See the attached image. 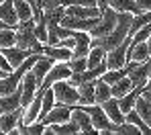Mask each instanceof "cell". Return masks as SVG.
Here are the masks:
<instances>
[{"label": "cell", "mask_w": 151, "mask_h": 135, "mask_svg": "<svg viewBox=\"0 0 151 135\" xmlns=\"http://www.w3.org/2000/svg\"><path fill=\"white\" fill-rule=\"evenodd\" d=\"M131 37H133V43H143V41H147L151 37V23L145 25V27H141L135 35H131Z\"/></svg>", "instance_id": "1f68e13d"}, {"label": "cell", "mask_w": 151, "mask_h": 135, "mask_svg": "<svg viewBox=\"0 0 151 135\" xmlns=\"http://www.w3.org/2000/svg\"><path fill=\"white\" fill-rule=\"evenodd\" d=\"M110 8H114L116 12H133V14L141 12L137 0H110Z\"/></svg>", "instance_id": "7402d4cb"}, {"label": "cell", "mask_w": 151, "mask_h": 135, "mask_svg": "<svg viewBox=\"0 0 151 135\" xmlns=\"http://www.w3.org/2000/svg\"><path fill=\"white\" fill-rule=\"evenodd\" d=\"M145 90H151V76H149V80H147V84H145Z\"/></svg>", "instance_id": "f35d334b"}, {"label": "cell", "mask_w": 151, "mask_h": 135, "mask_svg": "<svg viewBox=\"0 0 151 135\" xmlns=\"http://www.w3.org/2000/svg\"><path fill=\"white\" fill-rule=\"evenodd\" d=\"M110 6V0H98V8L104 10V8H108Z\"/></svg>", "instance_id": "8d00e7d4"}, {"label": "cell", "mask_w": 151, "mask_h": 135, "mask_svg": "<svg viewBox=\"0 0 151 135\" xmlns=\"http://www.w3.org/2000/svg\"><path fill=\"white\" fill-rule=\"evenodd\" d=\"M53 92H55V100L59 105H68V107H76L78 100H80V92H78V86H74L70 80H59L55 82L53 86Z\"/></svg>", "instance_id": "7a4b0ae2"}, {"label": "cell", "mask_w": 151, "mask_h": 135, "mask_svg": "<svg viewBox=\"0 0 151 135\" xmlns=\"http://www.w3.org/2000/svg\"><path fill=\"white\" fill-rule=\"evenodd\" d=\"M102 107L106 110V115L110 117V121H114V123H119V125L127 121V115L123 113V108L119 105V98H116V96H110L106 103H102Z\"/></svg>", "instance_id": "9a60e30c"}, {"label": "cell", "mask_w": 151, "mask_h": 135, "mask_svg": "<svg viewBox=\"0 0 151 135\" xmlns=\"http://www.w3.org/2000/svg\"><path fill=\"white\" fill-rule=\"evenodd\" d=\"M35 33H37V37H39V41H41V43H47V41H49V27H47V23H45V19H43V17L37 21Z\"/></svg>", "instance_id": "f546056e"}, {"label": "cell", "mask_w": 151, "mask_h": 135, "mask_svg": "<svg viewBox=\"0 0 151 135\" xmlns=\"http://www.w3.org/2000/svg\"><path fill=\"white\" fill-rule=\"evenodd\" d=\"M21 86H23V107L27 108V107H29V103L35 98V94L39 92L41 82H39V78L35 76V72H33V70H29L25 76H23Z\"/></svg>", "instance_id": "5b68a950"}, {"label": "cell", "mask_w": 151, "mask_h": 135, "mask_svg": "<svg viewBox=\"0 0 151 135\" xmlns=\"http://www.w3.org/2000/svg\"><path fill=\"white\" fill-rule=\"evenodd\" d=\"M70 76H72L70 64H68V61H55L53 68L49 70V74L43 78L41 88H51L55 82H59V80H70Z\"/></svg>", "instance_id": "277c9868"}, {"label": "cell", "mask_w": 151, "mask_h": 135, "mask_svg": "<svg viewBox=\"0 0 151 135\" xmlns=\"http://www.w3.org/2000/svg\"><path fill=\"white\" fill-rule=\"evenodd\" d=\"M72 4H82V6H98V0H72Z\"/></svg>", "instance_id": "d590c367"}, {"label": "cell", "mask_w": 151, "mask_h": 135, "mask_svg": "<svg viewBox=\"0 0 151 135\" xmlns=\"http://www.w3.org/2000/svg\"><path fill=\"white\" fill-rule=\"evenodd\" d=\"M14 8H17V14H19V21H29V19H35V8L31 2L27 0H14Z\"/></svg>", "instance_id": "44dd1931"}, {"label": "cell", "mask_w": 151, "mask_h": 135, "mask_svg": "<svg viewBox=\"0 0 151 135\" xmlns=\"http://www.w3.org/2000/svg\"><path fill=\"white\" fill-rule=\"evenodd\" d=\"M0 2H4V0H0Z\"/></svg>", "instance_id": "b9f144b4"}, {"label": "cell", "mask_w": 151, "mask_h": 135, "mask_svg": "<svg viewBox=\"0 0 151 135\" xmlns=\"http://www.w3.org/2000/svg\"><path fill=\"white\" fill-rule=\"evenodd\" d=\"M23 117H25V107L17 108V110H10V113H2L0 115V133L10 135L19 127V123L23 121Z\"/></svg>", "instance_id": "8992f818"}, {"label": "cell", "mask_w": 151, "mask_h": 135, "mask_svg": "<svg viewBox=\"0 0 151 135\" xmlns=\"http://www.w3.org/2000/svg\"><path fill=\"white\" fill-rule=\"evenodd\" d=\"M116 133L119 135H139L141 129H139L137 125H133L131 121H125V123H121V125L116 127Z\"/></svg>", "instance_id": "4dcf8cb0"}, {"label": "cell", "mask_w": 151, "mask_h": 135, "mask_svg": "<svg viewBox=\"0 0 151 135\" xmlns=\"http://www.w3.org/2000/svg\"><path fill=\"white\" fill-rule=\"evenodd\" d=\"M35 27H37V19L23 21L17 27V45L23 49H29L31 53H37V47L41 45V41L35 33Z\"/></svg>", "instance_id": "6da1fadb"}, {"label": "cell", "mask_w": 151, "mask_h": 135, "mask_svg": "<svg viewBox=\"0 0 151 135\" xmlns=\"http://www.w3.org/2000/svg\"><path fill=\"white\" fill-rule=\"evenodd\" d=\"M72 108L74 107H68V105H55V107L51 108L49 113L41 119L45 125H57V123H68V121H72Z\"/></svg>", "instance_id": "ba28073f"}, {"label": "cell", "mask_w": 151, "mask_h": 135, "mask_svg": "<svg viewBox=\"0 0 151 135\" xmlns=\"http://www.w3.org/2000/svg\"><path fill=\"white\" fill-rule=\"evenodd\" d=\"M110 86H112V96H116V98L125 96L127 92H131V90L135 88L129 76H125V78H121L119 82H114V84H110Z\"/></svg>", "instance_id": "cb8c5ba5"}, {"label": "cell", "mask_w": 151, "mask_h": 135, "mask_svg": "<svg viewBox=\"0 0 151 135\" xmlns=\"http://www.w3.org/2000/svg\"><path fill=\"white\" fill-rule=\"evenodd\" d=\"M149 23H151V10L149 12H139V14L133 17V25H131V31H129V33L135 35L141 27H145V25H149Z\"/></svg>", "instance_id": "83f0119b"}, {"label": "cell", "mask_w": 151, "mask_h": 135, "mask_svg": "<svg viewBox=\"0 0 151 135\" xmlns=\"http://www.w3.org/2000/svg\"><path fill=\"white\" fill-rule=\"evenodd\" d=\"M135 110H137V113L151 125V103L143 96V94L139 96V100H137V105H135Z\"/></svg>", "instance_id": "f1b7e54d"}, {"label": "cell", "mask_w": 151, "mask_h": 135, "mask_svg": "<svg viewBox=\"0 0 151 135\" xmlns=\"http://www.w3.org/2000/svg\"><path fill=\"white\" fill-rule=\"evenodd\" d=\"M37 53L49 55L51 59H55V61H70V59L74 57V49H70V47H61V45L41 43V45L37 47Z\"/></svg>", "instance_id": "52a82bcc"}, {"label": "cell", "mask_w": 151, "mask_h": 135, "mask_svg": "<svg viewBox=\"0 0 151 135\" xmlns=\"http://www.w3.org/2000/svg\"><path fill=\"white\" fill-rule=\"evenodd\" d=\"M149 76H151V59L141 61V64L133 61V68L129 72V78L133 82V86H145L147 80H149Z\"/></svg>", "instance_id": "30bf717a"}, {"label": "cell", "mask_w": 151, "mask_h": 135, "mask_svg": "<svg viewBox=\"0 0 151 135\" xmlns=\"http://www.w3.org/2000/svg\"><path fill=\"white\" fill-rule=\"evenodd\" d=\"M137 6L141 12H149L151 10V0H137Z\"/></svg>", "instance_id": "e575fe53"}, {"label": "cell", "mask_w": 151, "mask_h": 135, "mask_svg": "<svg viewBox=\"0 0 151 135\" xmlns=\"http://www.w3.org/2000/svg\"><path fill=\"white\" fill-rule=\"evenodd\" d=\"M12 45H17V29H0V47H12Z\"/></svg>", "instance_id": "4316f807"}, {"label": "cell", "mask_w": 151, "mask_h": 135, "mask_svg": "<svg viewBox=\"0 0 151 135\" xmlns=\"http://www.w3.org/2000/svg\"><path fill=\"white\" fill-rule=\"evenodd\" d=\"M53 64H55V59H51L49 55H43V53H39V59L35 61V66L31 68L33 72H35V76L39 78V82L43 84V78L49 74V70L53 68Z\"/></svg>", "instance_id": "ac0fdd59"}, {"label": "cell", "mask_w": 151, "mask_h": 135, "mask_svg": "<svg viewBox=\"0 0 151 135\" xmlns=\"http://www.w3.org/2000/svg\"><path fill=\"white\" fill-rule=\"evenodd\" d=\"M0 115H2V113H0Z\"/></svg>", "instance_id": "7bdbcfd3"}, {"label": "cell", "mask_w": 151, "mask_h": 135, "mask_svg": "<svg viewBox=\"0 0 151 135\" xmlns=\"http://www.w3.org/2000/svg\"><path fill=\"white\" fill-rule=\"evenodd\" d=\"M147 45H149V51H151V37L147 39Z\"/></svg>", "instance_id": "60d3db41"}, {"label": "cell", "mask_w": 151, "mask_h": 135, "mask_svg": "<svg viewBox=\"0 0 151 135\" xmlns=\"http://www.w3.org/2000/svg\"><path fill=\"white\" fill-rule=\"evenodd\" d=\"M4 27H8V25H6V23H4V21L0 19V29H4Z\"/></svg>", "instance_id": "ab89813d"}, {"label": "cell", "mask_w": 151, "mask_h": 135, "mask_svg": "<svg viewBox=\"0 0 151 135\" xmlns=\"http://www.w3.org/2000/svg\"><path fill=\"white\" fill-rule=\"evenodd\" d=\"M110 96H112V86L106 80L98 78V80H96V103L102 105V103H106Z\"/></svg>", "instance_id": "603a6c76"}, {"label": "cell", "mask_w": 151, "mask_h": 135, "mask_svg": "<svg viewBox=\"0 0 151 135\" xmlns=\"http://www.w3.org/2000/svg\"><path fill=\"white\" fill-rule=\"evenodd\" d=\"M143 96H145V98L151 103V90H145V88H143Z\"/></svg>", "instance_id": "74e56055"}, {"label": "cell", "mask_w": 151, "mask_h": 135, "mask_svg": "<svg viewBox=\"0 0 151 135\" xmlns=\"http://www.w3.org/2000/svg\"><path fill=\"white\" fill-rule=\"evenodd\" d=\"M70 4H72V0H41L43 10H47V8H55V6H70Z\"/></svg>", "instance_id": "836d02e7"}, {"label": "cell", "mask_w": 151, "mask_h": 135, "mask_svg": "<svg viewBox=\"0 0 151 135\" xmlns=\"http://www.w3.org/2000/svg\"><path fill=\"white\" fill-rule=\"evenodd\" d=\"M68 64H70L72 72H84V70H88V57H72Z\"/></svg>", "instance_id": "d6a6232c"}, {"label": "cell", "mask_w": 151, "mask_h": 135, "mask_svg": "<svg viewBox=\"0 0 151 135\" xmlns=\"http://www.w3.org/2000/svg\"><path fill=\"white\" fill-rule=\"evenodd\" d=\"M127 57H129V61H137V64L151 59V51H149L147 41H143V43H133L131 41V47H129V55Z\"/></svg>", "instance_id": "2e32d148"}, {"label": "cell", "mask_w": 151, "mask_h": 135, "mask_svg": "<svg viewBox=\"0 0 151 135\" xmlns=\"http://www.w3.org/2000/svg\"><path fill=\"white\" fill-rule=\"evenodd\" d=\"M45 133H55V135H78V133H80V125H76L74 121H68V123H57V125H47Z\"/></svg>", "instance_id": "d6986e66"}, {"label": "cell", "mask_w": 151, "mask_h": 135, "mask_svg": "<svg viewBox=\"0 0 151 135\" xmlns=\"http://www.w3.org/2000/svg\"><path fill=\"white\" fill-rule=\"evenodd\" d=\"M63 17H65V6H55V8H47V10H43V19H45L47 27L61 25Z\"/></svg>", "instance_id": "ffe728a7"}, {"label": "cell", "mask_w": 151, "mask_h": 135, "mask_svg": "<svg viewBox=\"0 0 151 135\" xmlns=\"http://www.w3.org/2000/svg\"><path fill=\"white\" fill-rule=\"evenodd\" d=\"M65 14H72V17H78V19H96V17H102V10L98 6L70 4V6H65Z\"/></svg>", "instance_id": "7c38bea8"}, {"label": "cell", "mask_w": 151, "mask_h": 135, "mask_svg": "<svg viewBox=\"0 0 151 135\" xmlns=\"http://www.w3.org/2000/svg\"><path fill=\"white\" fill-rule=\"evenodd\" d=\"M78 92H80L78 105H94V103H96V80L80 84V86H78Z\"/></svg>", "instance_id": "e0dca14e"}, {"label": "cell", "mask_w": 151, "mask_h": 135, "mask_svg": "<svg viewBox=\"0 0 151 135\" xmlns=\"http://www.w3.org/2000/svg\"><path fill=\"white\" fill-rule=\"evenodd\" d=\"M21 107H23V86H19L14 92L6 96H0V113H10Z\"/></svg>", "instance_id": "8fae6325"}, {"label": "cell", "mask_w": 151, "mask_h": 135, "mask_svg": "<svg viewBox=\"0 0 151 135\" xmlns=\"http://www.w3.org/2000/svg\"><path fill=\"white\" fill-rule=\"evenodd\" d=\"M104 61H106V49L94 45L90 49V53H88V68H96V66H100Z\"/></svg>", "instance_id": "484cf974"}, {"label": "cell", "mask_w": 151, "mask_h": 135, "mask_svg": "<svg viewBox=\"0 0 151 135\" xmlns=\"http://www.w3.org/2000/svg\"><path fill=\"white\" fill-rule=\"evenodd\" d=\"M72 121H74L76 125H80V133H98L96 131V127H94V123H92V117L82 108V105H76L72 108Z\"/></svg>", "instance_id": "9c48e42d"}, {"label": "cell", "mask_w": 151, "mask_h": 135, "mask_svg": "<svg viewBox=\"0 0 151 135\" xmlns=\"http://www.w3.org/2000/svg\"><path fill=\"white\" fill-rule=\"evenodd\" d=\"M116 23H119V12L114 8H110V6L104 8L98 25L90 29V37H104V35H108L112 29L116 27Z\"/></svg>", "instance_id": "3957f363"}, {"label": "cell", "mask_w": 151, "mask_h": 135, "mask_svg": "<svg viewBox=\"0 0 151 135\" xmlns=\"http://www.w3.org/2000/svg\"><path fill=\"white\" fill-rule=\"evenodd\" d=\"M127 121H131L133 125H137V127L141 129V133L151 135V125L145 121V119H143V117H141V115H139V113H137V110H135V108L127 113Z\"/></svg>", "instance_id": "d4e9b609"}, {"label": "cell", "mask_w": 151, "mask_h": 135, "mask_svg": "<svg viewBox=\"0 0 151 135\" xmlns=\"http://www.w3.org/2000/svg\"><path fill=\"white\" fill-rule=\"evenodd\" d=\"M0 19L8 25V27L17 29L19 27V14H17V8H14V0H4L0 2Z\"/></svg>", "instance_id": "4fadbf2b"}, {"label": "cell", "mask_w": 151, "mask_h": 135, "mask_svg": "<svg viewBox=\"0 0 151 135\" xmlns=\"http://www.w3.org/2000/svg\"><path fill=\"white\" fill-rule=\"evenodd\" d=\"M0 51L6 55V59L10 61L12 68H19L29 55H33L29 49H23V47H19V45H12V47H0Z\"/></svg>", "instance_id": "5bb4252c"}]
</instances>
